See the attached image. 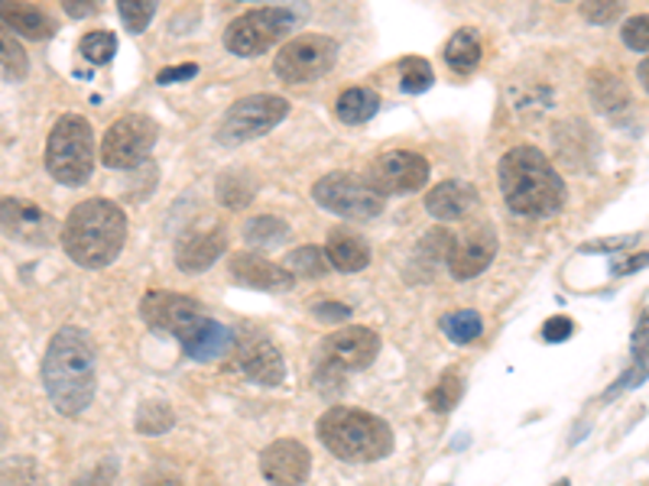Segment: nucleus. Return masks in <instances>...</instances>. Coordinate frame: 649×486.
<instances>
[{
	"label": "nucleus",
	"mask_w": 649,
	"mask_h": 486,
	"mask_svg": "<svg viewBox=\"0 0 649 486\" xmlns=\"http://www.w3.org/2000/svg\"><path fill=\"white\" fill-rule=\"evenodd\" d=\"M195 75H199V66H195V63H186V66L163 69L156 75V81H159V84H176V81H189V78H195Z\"/></svg>",
	"instance_id": "79ce46f5"
},
{
	"label": "nucleus",
	"mask_w": 649,
	"mask_h": 486,
	"mask_svg": "<svg viewBox=\"0 0 649 486\" xmlns=\"http://www.w3.org/2000/svg\"><path fill=\"white\" fill-rule=\"evenodd\" d=\"M244 237H247V244H257V247H277V244H283L289 237V224L283 217L260 214V217L247 221Z\"/></svg>",
	"instance_id": "bb28decb"
},
{
	"label": "nucleus",
	"mask_w": 649,
	"mask_h": 486,
	"mask_svg": "<svg viewBox=\"0 0 649 486\" xmlns=\"http://www.w3.org/2000/svg\"><path fill=\"white\" fill-rule=\"evenodd\" d=\"M217 202L227 208H244L254 202V192L240 176H224V179H217Z\"/></svg>",
	"instance_id": "c9c22d12"
},
{
	"label": "nucleus",
	"mask_w": 649,
	"mask_h": 486,
	"mask_svg": "<svg viewBox=\"0 0 649 486\" xmlns=\"http://www.w3.org/2000/svg\"><path fill=\"white\" fill-rule=\"evenodd\" d=\"M552 486H572L569 481H559V484H552Z\"/></svg>",
	"instance_id": "09e8293b"
},
{
	"label": "nucleus",
	"mask_w": 649,
	"mask_h": 486,
	"mask_svg": "<svg viewBox=\"0 0 649 486\" xmlns=\"http://www.w3.org/2000/svg\"><path fill=\"white\" fill-rule=\"evenodd\" d=\"M644 267H649V253H640V257H630V260L617 263L614 273H617V276H627V273H640Z\"/></svg>",
	"instance_id": "49530a36"
},
{
	"label": "nucleus",
	"mask_w": 649,
	"mask_h": 486,
	"mask_svg": "<svg viewBox=\"0 0 649 486\" xmlns=\"http://www.w3.org/2000/svg\"><path fill=\"white\" fill-rule=\"evenodd\" d=\"M494 257H497V234L491 227H474L471 234L451 244L445 260H448V273L455 279H474L494 263Z\"/></svg>",
	"instance_id": "dca6fc26"
},
{
	"label": "nucleus",
	"mask_w": 649,
	"mask_h": 486,
	"mask_svg": "<svg viewBox=\"0 0 649 486\" xmlns=\"http://www.w3.org/2000/svg\"><path fill=\"white\" fill-rule=\"evenodd\" d=\"M231 276L234 282L247 285V289H260V292H287L292 289L295 276L287 267H277L257 253H237L231 257Z\"/></svg>",
	"instance_id": "a211bd4d"
},
{
	"label": "nucleus",
	"mask_w": 649,
	"mask_h": 486,
	"mask_svg": "<svg viewBox=\"0 0 649 486\" xmlns=\"http://www.w3.org/2000/svg\"><path fill=\"white\" fill-rule=\"evenodd\" d=\"M141 315H144V321L153 331L182 341L205 312L189 295H179V292H149V295H144V302H141Z\"/></svg>",
	"instance_id": "ddd939ff"
},
{
	"label": "nucleus",
	"mask_w": 649,
	"mask_h": 486,
	"mask_svg": "<svg viewBox=\"0 0 649 486\" xmlns=\"http://www.w3.org/2000/svg\"><path fill=\"white\" fill-rule=\"evenodd\" d=\"M156 7L159 0H118V13L131 33H144L156 16Z\"/></svg>",
	"instance_id": "f704fd0d"
},
{
	"label": "nucleus",
	"mask_w": 649,
	"mask_h": 486,
	"mask_svg": "<svg viewBox=\"0 0 649 486\" xmlns=\"http://www.w3.org/2000/svg\"><path fill=\"white\" fill-rule=\"evenodd\" d=\"M289 114L287 98L280 94H247L227 108L217 127V143L221 146H240L250 139L270 134L277 124H283Z\"/></svg>",
	"instance_id": "0eeeda50"
},
{
	"label": "nucleus",
	"mask_w": 649,
	"mask_h": 486,
	"mask_svg": "<svg viewBox=\"0 0 649 486\" xmlns=\"http://www.w3.org/2000/svg\"><path fill=\"white\" fill-rule=\"evenodd\" d=\"M591 98L601 111H617L627 104V91H624V81L617 75H607V71H594L591 78Z\"/></svg>",
	"instance_id": "cd10ccee"
},
{
	"label": "nucleus",
	"mask_w": 649,
	"mask_h": 486,
	"mask_svg": "<svg viewBox=\"0 0 649 486\" xmlns=\"http://www.w3.org/2000/svg\"><path fill=\"white\" fill-rule=\"evenodd\" d=\"M111 474H114V464H101L98 471L85 474V477L75 481L72 486H111Z\"/></svg>",
	"instance_id": "c03bdc74"
},
{
	"label": "nucleus",
	"mask_w": 649,
	"mask_h": 486,
	"mask_svg": "<svg viewBox=\"0 0 649 486\" xmlns=\"http://www.w3.org/2000/svg\"><path fill=\"white\" fill-rule=\"evenodd\" d=\"M234 357L240 373L260 386H280L287 380V363L280 348L264 331H240L234 335Z\"/></svg>",
	"instance_id": "4468645a"
},
{
	"label": "nucleus",
	"mask_w": 649,
	"mask_h": 486,
	"mask_svg": "<svg viewBox=\"0 0 649 486\" xmlns=\"http://www.w3.org/2000/svg\"><path fill=\"white\" fill-rule=\"evenodd\" d=\"M172 409L166 406V403H159V399H149L146 406H141V412H137V431L141 434H163V431H169L172 428Z\"/></svg>",
	"instance_id": "72a5a7b5"
},
{
	"label": "nucleus",
	"mask_w": 649,
	"mask_h": 486,
	"mask_svg": "<svg viewBox=\"0 0 649 486\" xmlns=\"http://www.w3.org/2000/svg\"><path fill=\"white\" fill-rule=\"evenodd\" d=\"M474 208H478V189L458 179L438 182L426 195V211L438 221H458V217H468Z\"/></svg>",
	"instance_id": "412c9836"
},
{
	"label": "nucleus",
	"mask_w": 649,
	"mask_h": 486,
	"mask_svg": "<svg viewBox=\"0 0 649 486\" xmlns=\"http://www.w3.org/2000/svg\"><path fill=\"white\" fill-rule=\"evenodd\" d=\"M620 36H624V46H627V49L649 53V13L627 20L624 30H620Z\"/></svg>",
	"instance_id": "4c0bfd02"
},
{
	"label": "nucleus",
	"mask_w": 649,
	"mask_h": 486,
	"mask_svg": "<svg viewBox=\"0 0 649 486\" xmlns=\"http://www.w3.org/2000/svg\"><path fill=\"white\" fill-rule=\"evenodd\" d=\"M634 357L637 363H649V312L640 315L637 331H634Z\"/></svg>",
	"instance_id": "ea45409f"
},
{
	"label": "nucleus",
	"mask_w": 649,
	"mask_h": 486,
	"mask_svg": "<svg viewBox=\"0 0 649 486\" xmlns=\"http://www.w3.org/2000/svg\"><path fill=\"white\" fill-rule=\"evenodd\" d=\"M380 353V338L370 328H342L332 338L322 341V363L315 370V386L328 389V380H335V386H342L345 373L363 370L377 360Z\"/></svg>",
	"instance_id": "6e6552de"
},
{
	"label": "nucleus",
	"mask_w": 649,
	"mask_h": 486,
	"mask_svg": "<svg viewBox=\"0 0 649 486\" xmlns=\"http://www.w3.org/2000/svg\"><path fill=\"white\" fill-rule=\"evenodd\" d=\"M380 108V98L370 91V88H348L338 94V104H335V114L345 121V124H367Z\"/></svg>",
	"instance_id": "b1692460"
},
{
	"label": "nucleus",
	"mask_w": 649,
	"mask_h": 486,
	"mask_svg": "<svg viewBox=\"0 0 649 486\" xmlns=\"http://www.w3.org/2000/svg\"><path fill=\"white\" fill-rule=\"evenodd\" d=\"M0 71H3L10 81H20V78H26V71H30L26 49L20 46V39L13 36V30H7L3 23H0Z\"/></svg>",
	"instance_id": "a878e982"
},
{
	"label": "nucleus",
	"mask_w": 649,
	"mask_h": 486,
	"mask_svg": "<svg viewBox=\"0 0 649 486\" xmlns=\"http://www.w3.org/2000/svg\"><path fill=\"white\" fill-rule=\"evenodd\" d=\"M325 257H328L332 270H338V273H361L370 263V247L363 237L351 234V230H332L328 244H325Z\"/></svg>",
	"instance_id": "5701e85b"
},
{
	"label": "nucleus",
	"mask_w": 649,
	"mask_h": 486,
	"mask_svg": "<svg viewBox=\"0 0 649 486\" xmlns=\"http://www.w3.org/2000/svg\"><path fill=\"white\" fill-rule=\"evenodd\" d=\"M287 270L292 276L318 279L332 270V263H328L325 250H318V247H299V250H292L287 257Z\"/></svg>",
	"instance_id": "c756f323"
},
{
	"label": "nucleus",
	"mask_w": 649,
	"mask_h": 486,
	"mask_svg": "<svg viewBox=\"0 0 649 486\" xmlns=\"http://www.w3.org/2000/svg\"><path fill=\"white\" fill-rule=\"evenodd\" d=\"M299 26V13L289 7H264V10H250L244 16H237L227 30H224V46L234 56H264L267 49H273L280 39H287L289 33Z\"/></svg>",
	"instance_id": "423d86ee"
},
{
	"label": "nucleus",
	"mask_w": 649,
	"mask_h": 486,
	"mask_svg": "<svg viewBox=\"0 0 649 486\" xmlns=\"http://www.w3.org/2000/svg\"><path fill=\"white\" fill-rule=\"evenodd\" d=\"M127 240V217L108 199H88L75 205L63 227V250L85 270L111 267Z\"/></svg>",
	"instance_id": "7ed1b4c3"
},
{
	"label": "nucleus",
	"mask_w": 649,
	"mask_h": 486,
	"mask_svg": "<svg viewBox=\"0 0 649 486\" xmlns=\"http://www.w3.org/2000/svg\"><path fill=\"white\" fill-rule=\"evenodd\" d=\"M0 23L7 30H13L16 36L36 39V43H43L56 33V23L43 10H36L23 0H0Z\"/></svg>",
	"instance_id": "4be33fe9"
},
{
	"label": "nucleus",
	"mask_w": 649,
	"mask_h": 486,
	"mask_svg": "<svg viewBox=\"0 0 649 486\" xmlns=\"http://www.w3.org/2000/svg\"><path fill=\"white\" fill-rule=\"evenodd\" d=\"M186 353L192 357V360H199V363H212L217 357H224V353H231L234 350V331L227 328V325H221V321H212L209 315H202L199 321H195V328L179 341Z\"/></svg>",
	"instance_id": "6ab92c4d"
},
{
	"label": "nucleus",
	"mask_w": 649,
	"mask_h": 486,
	"mask_svg": "<svg viewBox=\"0 0 649 486\" xmlns=\"http://www.w3.org/2000/svg\"><path fill=\"white\" fill-rule=\"evenodd\" d=\"M43 386L56 412L78 416L94 399V344L81 328H59L43 357Z\"/></svg>",
	"instance_id": "f257e3e1"
},
{
	"label": "nucleus",
	"mask_w": 649,
	"mask_h": 486,
	"mask_svg": "<svg viewBox=\"0 0 649 486\" xmlns=\"http://www.w3.org/2000/svg\"><path fill=\"white\" fill-rule=\"evenodd\" d=\"M338 63V46L332 36H322V33H305V36H295L289 39L287 46L280 49L273 69L283 81H315L322 75L335 69Z\"/></svg>",
	"instance_id": "9b49d317"
},
{
	"label": "nucleus",
	"mask_w": 649,
	"mask_h": 486,
	"mask_svg": "<svg viewBox=\"0 0 649 486\" xmlns=\"http://www.w3.org/2000/svg\"><path fill=\"white\" fill-rule=\"evenodd\" d=\"M445 63L451 71H474L481 66V39L474 30H458L445 46Z\"/></svg>",
	"instance_id": "393cba45"
},
{
	"label": "nucleus",
	"mask_w": 649,
	"mask_h": 486,
	"mask_svg": "<svg viewBox=\"0 0 649 486\" xmlns=\"http://www.w3.org/2000/svg\"><path fill=\"white\" fill-rule=\"evenodd\" d=\"M572 331H575V325H572V318H566V315H559V318H549V321L542 325V338H546L549 344L569 341V338H572Z\"/></svg>",
	"instance_id": "58836bf2"
},
{
	"label": "nucleus",
	"mask_w": 649,
	"mask_h": 486,
	"mask_svg": "<svg viewBox=\"0 0 649 486\" xmlns=\"http://www.w3.org/2000/svg\"><path fill=\"white\" fill-rule=\"evenodd\" d=\"M0 230L13 240H23L30 247H40L53 234V221L46 211L23 202V199H0Z\"/></svg>",
	"instance_id": "f3484780"
},
{
	"label": "nucleus",
	"mask_w": 649,
	"mask_h": 486,
	"mask_svg": "<svg viewBox=\"0 0 649 486\" xmlns=\"http://www.w3.org/2000/svg\"><path fill=\"white\" fill-rule=\"evenodd\" d=\"M312 199L318 208L355 221H370L383 211V195L367 182V176H355V172H328L325 179L315 182Z\"/></svg>",
	"instance_id": "1a4fd4ad"
},
{
	"label": "nucleus",
	"mask_w": 649,
	"mask_h": 486,
	"mask_svg": "<svg viewBox=\"0 0 649 486\" xmlns=\"http://www.w3.org/2000/svg\"><path fill=\"white\" fill-rule=\"evenodd\" d=\"M312 471V454L305 444L280 438L260 454V474L267 477L270 486H302L309 481Z\"/></svg>",
	"instance_id": "2eb2a0df"
},
{
	"label": "nucleus",
	"mask_w": 649,
	"mask_h": 486,
	"mask_svg": "<svg viewBox=\"0 0 649 486\" xmlns=\"http://www.w3.org/2000/svg\"><path fill=\"white\" fill-rule=\"evenodd\" d=\"M506 208L523 217H552L566 205V182L536 146H516L497 169Z\"/></svg>",
	"instance_id": "f03ea898"
},
{
	"label": "nucleus",
	"mask_w": 649,
	"mask_h": 486,
	"mask_svg": "<svg viewBox=\"0 0 649 486\" xmlns=\"http://www.w3.org/2000/svg\"><path fill=\"white\" fill-rule=\"evenodd\" d=\"M312 315L318 321H348L351 318V308L342 305V302H322V305H312Z\"/></svg>",
	"instance_id": "a19ab883"
},
{
	"label": "nucleus",
	"mask_w": 649,
	"mask_h": 486,
	"mask_svg": "<svg viewBox=\"0 0 649 486\" xmlns=\"http://www.w3.org/2000/svg\"><path fill=\"white\" fill-rule=\"evenodd\" d=\"M630 244H637V237H611V240H594V244H584L581 250H584V253H607V250H624V247H630Z\"/></svg>",
	"instance_id": "37998d69"
},
{
	"label": "nucleus",
	"mask_w": 649,
	"mask_h": 486,
	"mask_svg": "<svg viewBox=\"0 0 649 486\" xmlns=\"http://www.w3.org/2000/svg\"><path fill=\"white\" fill-rule=\"evenodd\" d=\"M627 0H581V13L591 23H611L624 13Z\"/></svg>",
	"instance_id": "e433bc0d"
},
{
	"label": "nucleus",
	"mask_w": 649,
	"mask_h": 486,
	"mask_svg": "<svg viewBox=\"0 0 649 486\" xmlns=\"http://www.w3.org/2000/svg\"><path fill=\"white\" fill-rule=\"evenodd\" d=\"M458 396H461V380H458V373L455 370H448L441 380H438V386L429 389V396H426V403H429V409L433 412H451L455 406H458Z\"/></svg>",
	"instance_id": "473e14b6"
},
{
	"label": "nucleus",
	"mask_w": 649,
	"mask_h": 486,
	"mask_svg": "<svg viewBox=\"0 0 649 486\" xmlns=\"http://www.w3.org/2000/svg\"><path fill=\"white\" fill-rule=\"evenodd\" d=\"M429 159H423L419 152H410V149H390L383 156L373 159L370 172H367V182L387 199V195H413V192H423L429 185Z\"/></svg>",
	"instance_id": "f8f14e48"
},
{
	"label": "nucleus",
	"mask_w": 649,
	"mask_h": 486,
	"mask_svg": "<svg viewBox=\"0 0 649 486\" xmlns=\"http://www.w3.org/2000/svg\"><path fill=\"white\" fill-rule=\"evenodd\" d=\"M118 53V36L108 30H94L88 36H81V56L94 66H108Z\"/></svg>",
	"instance_id": "2f4dec72"
},
{
	"label": "nucleus",
	"mask_w": 649,
	"mask_h": 486,
	"mask_svg": "<svg viewBox=\"0 0 649 486\" xmlns=\"http://www.w3.org/2000/svg\"><path fill=\"white\" fill-rule=\"evenodd\" d=\"M46 169L59 185H85L94 169V131L85 117L66 114L46 139Z\"/></svg>",
	"instance_id": "39448f33"
},
{
	"label": "nucleus",
	"mask_w": 649,
	"mask_h": 486,
	"mask_svg": "<svg viewBox=\"0 0 649 486\" xmlns=\"http://www.w3.org/2000/svg\"><path fill=\"white\" fill-rule=\"evenodd\" d=\"M101 3H104V0H63L66 13L75 16V20H81V16H88V13H94Z\"/></svg>",
	"instance_id": "a18cd8bd"
},
{
	"label": "nucleus",
	"mask_w": 649,
	"mask_h": 486,
	"mask_svg": "<svg viewBox=\"0 0 649 486\" xmlns=\"http://www.w3.org/2000/svg\"><path fill=\"white\" fill-rule=\"evenodd\" d=\"M441 331H445V338L455 341V344H471V341L481 338L484 321H481L478 312H455V315H445V318H441Z\"/></svg>",
	"instance_id": "c85d7f7f"
},
{
	"label": "nucleus",
	"mask_w": 649,
	"mask_h": 486,
	"mask_svg": "<svg viewBox=\"0 0 649 486\" xmlns=\"http://www.w3.org/2000/svg\"><path fill=\"white\" fill-rule=\"evenodd\" d=\"M224 234L221 230H195L186 234L176 247V267L182 273H205L215 267V260L224 253Z\"/></svg>",
	"instance_id": "aec40b11"
},
{
	"label": "nucleus",
	"mask_w": 649,
	"mask_h": 486,
	"mask_svg": "<svg viewBox=\"0 0 649 486\" xmlns=\"http://www.w3.org/2000/svg\"><path fill=\"white\" fill-rule=\"evenodd\" d=\"M433 84V66L419 56H406L400 63V88L406 94H423Z\"/></svg>",
	"instance_id": "7c9ffc66"
},
{
	"label": "nucleus",
	"mask_w": 649,
	"mask_h": 486,
	"mask_svg": "<svg viewBox=\"0 0 649 486\" xmlns=\"http://www.w3.org/2000/svg\"><path fill=\"white\" fill-rule=\"evenodd\" d=\"M640 84L649 91V59L647 63H640Z\"/></svg>",
	"instance_id": "de8ad7c7"
},
{
	"label": "nucleus",
	"mask_w": 649,
	"mask_h": 486,
	"mask_svg": "<svg viewBox=\"0 0 649 486\" xmlns=\"http://www.w3.org/2000/svg\"><path fill=\"white\" fill-rule=\"evenodd\" d=\"M156 137L159 131L146 114H127L108 127L101 139V162L108 169H137L149 159Z\"/></svg>",
	"instance_id": "9d476101"
},
{
	"label": "nucleus",
	"mask_w": 649,
	"mask_h": 486,
	"mask_svg": "<svg viewBox=\"0 0 649 486\" xmlns=\"http://www.w3.org/2000/svg\"><path fill=\"white\" fill-rule=\"evenodd\" d=\"M318 441L325 451H332L338 461L348 464H373L390 457L393 451V431L383 418L370 416L363 409H328L315 425Z\"/></svg>",
	"instance_id": "20e7f679"
}]
</instances>
